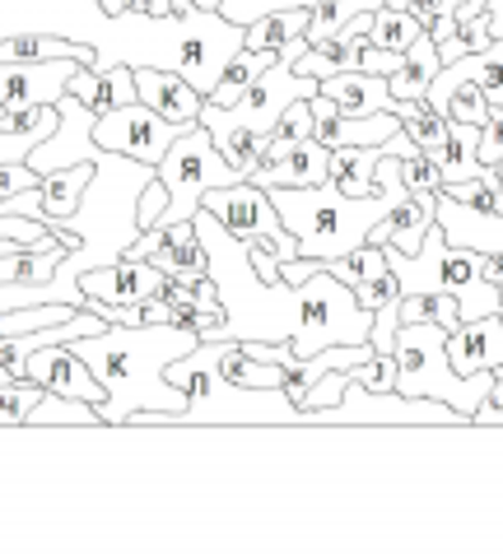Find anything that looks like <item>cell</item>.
Segmentation results:
<instances>
[{
    "mask_svg": "<svg viewBox=\"0 0 503 558\" xmlns=\"http://www.w3.org/2000/svg\"><path fill=\"white\" fill-rule=\"evenodd\" d=\"M192 223L205 247V275L215 279L224 307V317L201 340H289L299 359H312L332 344H369L373 312L326 266L312 270L303 284L262 279L252 270L248 242L233 238L205 205L192 215Z\"/></svg>",
    "mask_w": 503,
    "mask_h": 558,
    "instance_id": "obj_1",
    "label": "cell"
},
{
    "mask_svg": "<svg viewBox=\"0 0 503 558\" xmlns=\"http://www.w3.org/2000/svg\"><path fill=\"white\" fill-rule=\"evenodd\" d=\"M201 336L178 322H145V326H103L94 336H75L71 349L89 363V373L103 381L98 418L112 428L145 424V428H172L187 410V391L168 381V363L196 349Z\"/></svg>",
    "mask_w": 503,
    "mask_h": 558,
    "instance_id": "obj_2",
    "label": "cell"
},
{
    "mask_svg": "<svg viewBox=\"0 0 503 558\" xmlns=\"http://www.w3.org/2000/svg\"><path fill=\"white\" fill-rule=\"evenodd\" d=\"M373 196H345L332 182L318 186H266L280 223L299 242V256L308 260H336L369 242V229L387 215L396 201H406L410 191L402 182V159L383 154L373 168Z\"/></svg>",
    "mask_w": 503,
    "mask_h": 558,
    "instance_id": "obj_3",
    "label": "cell"
},
{
    "mask_svg": "<svg viewBox=\"0 0 503 558\" xmlns=\"http://www.w3.org/2000/svg\"><path fill=\"white\" fill-rule=\"evenodd\" d=\"M224 344L229 340H201L196 349H187L182 359L168 363V381L187 391V410L178 414L172 428L187 424H242V428H285L303 424V410L289 400L285 387H242L224 373Z\"/></svg>",
    "mask_w": 503,
    "mask_h": 558,
    "instance_id": "obj_4",
    "label": "cell"
},
{
    "mask_svg": "<svg viewBox=\"0 0 503 558\" xmlns=\"http://www.w3.org/2000/svg\"><path fill=\"white\" fill-rule=\"evenodd\" d=\"M387 266L402 284V299L410 293H453L457 299V312L462 322H476V317H490V312H503L499 303V284L484 279V256L471 252V247H453L443 238L439 223H429V233L420 242V252H396V247H383Z\"/></svg>",
    "mask_w": 503,
    "mask_h": 558,
    "instance_id": "obj_5",
    "label": "cell"
},
{
    "mask_svg": "<svg viewBox=\"0 0 503 558\" xmlns=\"http://www.w3.org/2000/svg\"><path fill=\"white\" fill-rule=\"evenodd\" d=\"M392 359H396V391L443 400V405L466 414V424H471L484 391L494 387V373L466 377L453 368V359H447V330L439 322H402L392 340Z\"/></svg>",
    "mask_w": 503,
    "mask_h": 558,
    "instance_id": "obj_6",
    "label": "cell"
},
{
    "mask_svg": "<svg viewBox=\"0 0 503 558\" xmlns=\"http://www.w3.org/2000/svg\"><path fill=\"white\" fill-rule=\"evenodd\" d=\"M154 178L168 186V205L159 209V219H154V229H168V223H182L192 219L201 209V196L215 186H233L242 182V172L233 163H224V154L215 149L211 131L201 126H187L172 145L164 149V159L154 163Z\"/></svg>",
    "mask_w": 503,
    "mask_h": 558,
    "instance_id": "obj_7",
    "label": "cell"
},
{
    "mask_svg": "<svg viewBox=\"0 0 503 558\" xmlns=\"http://www.w3.org/2000/svg\"><path fill=\"white\" fill-rule=\"evenodd\" d=\"M303 424H439V428H471L466 414L433 396H402V391H369L363 381H345L332 410H303Z\"/></svg>",
    "mask_w": 503,
    "mask_h": 558,
    "instance_id": "obj_8",
    "label": "cell"
},
{
    "mask_svg": "<svg viewBox=\"0 0 503 558\" xmlns=\"http://www.w3.org/2000/svg\"><path fill=\"white\" fill-rule=\"evenodd\" d=\"M201 205L211 209V215L229 229L233 238L242 242H266V247L289 260V256H299V242H294V233L280 223V215H275V205L271 196L256 182H233V186H215V191H205Z\"/></svg>",
    "mask_w": 503,
    "mask_h": 558,
    "instance_id": "obj_9",
    "label": "cell"
},
{
    "mask_svg": "<svg viewBox=\"0 0 503 558\" xmlns=\"http://www.w3.org/2000/svg\"><path fill=\"white\" fill-rule=\"evenodd\" d=\"M187 126H172V121H164L154 108H145L141 98L135 102H121V108H108L94 117V145L103 149H117L127 154V159H141V163H159L164 149L178 140Z\"/></svg>",
    "mask_w": 503,
    "mask_h": 558,
    "instance_id": "obj_10",
    "label": "cell"
},
{
    "mask_svg": "<svg viewBox=\"0 0 503 558\" xmlns=\"http://www.w3.org/2000/svg\"><path fill=\"white\" fill-rule=\"evenodd\" d=\"M94 108H84L75 94H61L57 98V131L47 140H38L28 154V168L38 172H57V168H71V163H89V149H94Z\"/></svg>",
    "mask_w": 503,
    "mask_h": 558,
    "instance_id": "obj_11",
    "label": "cell"
},
{
    "mask_svg": "<svg viewBox=\"0 0 503 558\" xmlns=\"http://www.w3.org/2000/svg\"><path fill=\"white\" fill-rule=\"evenodd\" d=\"M80 61H0V108L5 112H24V108H43L57 102L71 89V75Z\"/></svg>",
    "mask_w": 503,
    "mask_h": 558,
    "instance_id": "obj_12",
    "label": "cell"
},
{
    "mask_svg": "<svg viewBox=\"0 0 503 558\" xmlns=\"http://www.w3.org/2000/svg\"><path fill=\"white\" fill-rule=\"evenodd\" d=\"M433 223H439L453 247H471L480 256L503 252V209H480V205H466V201L433 191Z\"/></svg>",
    "mask_w": 503,
    "mask_h": 558,
    "instance_id": "obj_13",
    "label": "cell"
},
{
    "mask_svg": "<svg viewBox=\"0 0 503 558\" xmlns=\"http://www.w3.org/2000/svg\"><path fill=\"white\" fill-rule=\"evenodd\" d=\"M24 377H33L43 391L75 396V400H89V405H98V400H103V381L89 373V363H84L71 344H43V349H33L28 363H24Z\"/></svg>",
    "mask_w": 503,
    "mask_h": 558,
    "instance_id": "obj_14",
    "label": "cell"
},
{
    "mask_svg": "<svg viewBox=\"0 0 503 558\" xmlns=\"http://www.w3.org/2000/svg\"><path fill=\"white\" fill-rule=\"evenodd\" d=\"M159 284H164V275L154 270L149 260L121 256L112 266H94V270L80 275V299H103V303L131 307V303H145L149 293H159Z\"/></svg>",
    "mask_w": 503,
    "mask_h": 558,
    "instance_id": "obj_15",
    "label": "cell"
},
{
    "mask_svg": "<svg viewBox=\"0 0 503 558\" xmlns=\"http://www.w3.org/2000/svg\"><path fill=\"white\" fill-rule=\"evenodd\" d=\"M322 266L332 270L340 284H350L355 299L369 307V312H378L387 299H402V284H396V275H392V266H387L383 247H373V242H363V247L345 252V256H336V260H322Z\"/></svg>",
    "mask_w": 503,
    "mask_h": 558,
    "instance_id": "obj_16",
    "label": "cell"
},
{
    "mask_svg": "<svg viewBox=\"0 0 503 558\" xmlns=\"http://www.w3.org/2000/svg\"><path fill=\"white\" fill-rule=\"evenodd\" d=\"M135 75V98L145 102V108H154L164 121H172V126H196L201 121V94L187 84L178 70H159V65H141L131 70Z\"/></svg>",
    "mask_w": 503,
    "mask_h": 558,
    "instance_id": "obj_17",
    "label": "cell"
},
{
    "mask_svg": "<svg viewBox=\"0 0 503 558\" xmlns=\"http://www.w3.org/2000/svg\"><path fill=\"white\" fill-rule=\"evenodd\" d=\"M447 359L457 373H499L503 368V312L476 322H457L447 330Z\"/></svg>",
    "mask_w": 503,
    "mask_h": 558,
    "instance_id": "obj_18",
    "label": "cell"
},
{
    "mask_svg": "<svg viewBox=\"0 0 503 558\" xmlns=\"http://www.w3.org/2000/svg\"><path fill=\"white\" fill-rule=\"evenodd\" d=\"M326 172H332V149L322 145V140H294V145H285V154L266 168H252L248 182L256 186H318L326 182Z\"/></svg>",
    "mask_w": 503,
    "mask_h": 558,
    "instance_id": "obj_19",
    "label": "cell"
},
{
    "mask_svg": "<svg viewBox=\"0 0 503 558\" xmlns=\"http://www.w3.org/2000/svg\"><path fill=\"white\" fill-rule=\"evenodd\" d=\"M429 108L439 112V117H447V121H471V126H484L490 121V108L494 102L484 98V89L476 80H466L457 65H443L439 75L429 80Z\"/></svg>",
    "mask_w": 503,
    "mask_h": 558,
    "instance_id": "obj_20",
    "label": "cell"
},
{
    "mask_svg": "<svg viewBox=\"0 0 503 558\" xmlns=\"http://www.w3.org/2000/svg\"><path fill=\"white\" fill-rule=\"evenodd\" d=\"M318 94H326L345 117H363V112H387L392 94H387V75H369V70H340V75L318 80Z\"/></svg>",
    "mask_w": 503,
    "mask_h": 558,
    "instance_id": "obj_21",
    "label": "cell"
},
{
    "mask_svg": "<svg viewBox=\"0 0 503 558\" xmlns=\"http://www.w3.org/2000/svg\"><path fill=\"white\" fill-rule=\"evenodd\" d=\"M145 260L159 275H168V279H201L205 275V247H201V238H196V223L192 219L168 223L164 242L154 252H145Z\"/></svg>",
    "mask_w": 503,
    "mask_h": 558,
    "instance_id": "obj_22",
    "label": "cell"
},
{
    "mask_svg": "<svg viewBox=\"0 0 503 558\" xmlns=\"http://www.w3.org/2000/svg\"><path fill=\"white\" fill-rule=\"evenodd\" d=\"M57 131V102L43 108H24V112H5L0 117V168L5 163H28V154L38 140Z\"/></svg>",
    "mask_w": 503,
    "mask_h": 558,
    "instance_id": "obj_23",
    "label": "cell"
},
{
    "mask_svg": "<svg viewBox=\"0 0 503 558\" xmlns=\"http://www.w3.org/2000/svg\"><path fill=\"white\" fill-rule=\"evenodd\" d=\"M65 94H75L94 112H108V108H121V102H135V75H131V65H112V70L80 65Z\"/></svg>",
    "mask_w": 503,
    "mask_h": 558,
    "instance_id": "obj_24",
    "label": "cell"
},
{
    "mask_svg": "<svg viewBox=\"0 0 503 558\" xmlns=\"http://www.w3.org/2000/svg\"><path fill=\"white\" fill-rule=\"evenodd\" d=\"M383 159V145H340L332 149V172H326V182L345 196H373V168Z\"/></svg>",
    "mask_w": 503,
    "mask_h": 558,
    "instance_id": "obj_25",
    "label": "cell"
},
{
    "mask_svg": "<svg viewBox=\"0 0 503 558\" xmlns=\"http://www.w3.org/2000/svg\"><path fill=\"white\" fill-rule=\"evenodd\" d=\"M266 65H275V47H238L233 57H229V65H224L219 84L211 89V98H205V102H215V108H229V102H238L242 94L252 89L256 75H262Z\"/></svg>",
    "mask_w": 503,
    "mask_h": 558,
    "instance_id": "obj_26",
    "label": "cell"
},
{
    "mask_svg": "<svg viewBox=\"0 0 503 558\" xmlns=\"http://www.w3.org/2000/svg\"><path fill=\"white\" fill-rule=\"evenodd\" d=\"M24 428H103V418H98V410L89 405V400L43 391L38 405L28 410Z\"/></svg>",
    "mask_w": 503,
    "mask_h": 558,
    "instance_id": "obj_27",
    "label": "cell"
},
{
    "mask_svg": "<svg viewBox=\"0 0 503 558\" xmlns=\"http://www.w3.org/2000/svg\"><path fill=\"white\" fill-rule=\"evenodd\" d=\"M387 112H396L402 131H406L424 154H439V149L447 145V117L433 112L429 98H392Z\"/></svg>",
    "mask_w": 503,
    "mask_h": 558,
    "instance_id": "obj_28",
    "label": "cell"
},
{
    "mask_svg": "<svg viewBox=\"0 0 503 558\" xmlns=\"http://www.w3.org/2000/svg\"><path fill=\"white\" fill-rule=\"evenodd\" d=\"M65 247H10L0 252V284H43L57 270Z\"/></svg>",
    "mask_w": 503,
    "mask_h": 558,
    "instance_id": "obj_29",
    "label": "cell"
},
{
    "mask_svg": "<svg viewBox=\"0 0 503 558\" xmlns=\"http://www.w3.org/2000/svg\"><path fill=\"white\" fill-rule=\"evenodd\" d=\"M308 14H312V5L308 10H271V14H262V20H252L248 28H242V47H280V43L294 38V33L308 28Z\"/></svg>",
    "mask_w": 503,
    "mask_h": 558,
    "instance_id": "obj_30",
    "label": "cell"
},
{
    "mask_svg": "<svg viewBox=\"0 0 503 558\" xmlns=\"http://www.w3.org/2000/svg\"><path fill=\"white\" fill-rule=\"evenodd\" d=\"M447 65H457L466 80H476L490 102H503V38H494L484 51H471V57L447 61Z\"/></svg>",
    "mask_w": 503,
    "mask_h": 558,
    "instance_id": "obj_31",
    "label": "cell"
},
{
    "mask_svg": "<svg viewBox=\"0 0 503 558\" xmlns=\"http://www.w3.org/2000/svg\"><path fill=\"white\" fill-rule=\"evenodd\" d=\"M420 24H415V14L406 10H392V5H378L373 20H369V43L383 47V51H406L415 38H420Z\"/></svg>",
    "mask_w": 503,
    "mask_h": 558,
    "instance_id": "obj_32",
    "label": "cell"
},
{
    "mask_svg": "<svg viewBox=\"0 0 503 558\" xmlns=\"http://www.w3.org/2000/svg\"><path fill=\"white\" fill-rule=\"evenodd\" d=\"M38 396H43V387L33 377L0 381V428H24V418L33 405H38Z\"/></svg>",
    "mask_w": 503,
    "mask_h": 558,
    "instance_id": "obj_33",
    "label": "cell"
},
{
    "mask_svg": "<svg viewBox=\"0 0 503 558\" xmlns=\"http://www.w3.org/2000/svg\"><path fill=\"white\" fill-rule=\"evenodd\" d=\"M402 322H439L443 330H453L462 312L453 293H410V299H402Z\"/></svg>",
    "mask_w": 503,
    "mask_h": 558,
    "instance_id": "obj_34",
    "label": "cell"
},
{
    "mask_svg": "<svg viewBox=\"0 0 503 558\" xmlns=\"http://www.w3.org/2000/svg\"><path fill=\"white\" fill-rule=\"evenodd\" d=\"M308 5H318V0H219V14L229 24L248 28L252 20H262L271 10H308Z\"/></svg>",
    "mask_w": 503,
    "mask_h": 558,
    "instance_id": "obj_35",
    "label": "cell"
},
{
    "mask_svg": "<svg viewBox=\"0 0 503 558\" xmlns=\"http://www.w3.org/2000/svg\"><path fill=\"white\" fill-rule=\"evenodd\" d=\"M266 135L285 140V145H294V140H308V135H312V108H308V98L289 102V108H285L280 117H275V126H271Z\"/></svg>",
    "mask_w": 503,
    "mask_h": 558,
    "instance_id": "obj_36",
    "label": "cell"
},
{
    "mask_svg": "<svg viewBox=\"0 0 503 558\" xmlns=\"http://www.w3.org/2000/svg\"><path fill=\"white\" fill-rule=\"evenodd\" d=\"M396 326H402V299H387L383 307L373 312V326H369V344H373V354H392Z\"/></svg>",
    "mask_w": 503,
    "mask_h": 558,
    "instance_id": "obj_37",
    "label": "cell"
},
{
    "mask_svg": "<svg viewBox=\"0 0 503 558\" xmlns=\"http://www.w3.org/2000/svg\"><path fill=\"white\" fill-rule=\"evenodd\" d=\"M402 182H406V191H439L443 172L429 154H415V159H402Z\"/></svg>",
    "mask_w": 503,
    "mask_h": 558,
    "instance_id": "obj_38",
    "label": "cell"
},
{
    "mask_svg": "<svg viewBox=\"0 0 503 558\" xmlns=\"http://www.w3.org/2000/svg\"><path fill=\"white\" fill-rule=\"evenodd\" d=\"M494 424H503V368L494 373V387L484 391V400L471 414V428H494Z\"/></svg>",
    "mask_w": 503,
    "mask_h": 558,
    "instance_id": "obj_39",
    "label": "cell"
},
{
    "mask_svg": "<svg viewBox=\"0 0 503 558\" xmlns=\"http://www.w3.org/2000/svg\"><path fill=\"white\" fill-rule=\"evenodd\" d=\"M387 94L392 98H424L429 94V80L415 65H402V70H392V75H387Z\"/></svg>",
    "mask_w": 503,
    "mask_h": 558,
    "instance_id": "obj_40",
    "label": "cell"
},
{
    "mask_svg": "<svg viewBox=\"0 0 503 558\" xmlns=\"http://www.w3.org/2000/svg\"><path fill=\"white\" fill-rule=\"evenodd\" d=\"M164 205H168V186L154 178V182L141 191V229H154V219H159Z\"/></svg>",
    "mask_w": 503,
    "mask_h": 558,
    "instance_id": "obj_41",
    "label": "cell"
},
{
    "mask_svg": "<svg viewBox=\"0 0 503 558\" xmlns=\"http://www.w3.org/2000/svg\"><path fill=\"white\" fill-rule=\"evenodd\" d=\"M127 10H141V14H168L164 0H127Z\"/></svg>",
    "mask_w": 503,
    "mask_h": 558,
    "instance_id": "obj_42",
    "label": "cell"
},
{
    "mask_svg": "<svg viewBox=\"0 0 503 558\" xmlns=\"http://www.w3.org/2000/svg\"><path fill=\"white\" fill-rule=\"evenodd\" d=\"M98 5L108 10V14H121V10H127V0H98Z\"/></svg>",
    "mask_w": 503,
    "mask_h": 558,
    "instance_id": "obj_43",
    "label": "cell"
},
{
    "mask_svg": "<svg viewBox=\"0 0 503 558\" xmlns=\"http://www.w3.org/2000/svg\"><path fill=\"white\" fill-rule=\"evenodd\" d=\"M196 10H219V0H192Z\"/></svg>",
    "mask_w": 503,
    "mask_h": 558,
    "instance_id": "obj_44",
    "label": "cell"
},
{
    "mask_svg": "<svg viewBox=\"0 0 503 558\" xmlns=\"http://www.w3.org/2000/svg\"><path fill=\"white\" fill-rule=\"evenodd\" d=\"M10 247H20V242H10V238H0V252H10Z\"/></svg>",
    "mask_w": 503,
    "mask_h": 558,
    "instance_id": "obj_45",
    "label": "cell"
},
{
    "mask_svg": "<svg viewBox=\"0 0 503 558\" xmlns=\"http://www.w3.org/2000/svg\"><path fill=\"white\" fill-rule=\"evenodd\" d=\"M0 381H10V368H5V363H0Z\"/></svg>",
    "mask_w": 503,
    "mask_h": 558,
    "instance_id": "obj_46",
    "label": "cell"
},
{
    "mask_svg": "<svg viewBox=\"0 0 503 558\" xmlns=\"http://www.w3.org/2000/svg\"><path fill=\"white\" fill-rule=\"evenodd\" d=\"M494 172H499V182H503V159H499V163H494Z\"/></svg>",
    "mask_w": 503,
    "mask_h": 558,
    "instance_id": "obj_47",
    "label": "cell"
},
{
    "mask_svg": "<svg viewBox=\"0 0 503 558\" xmlns=\"http://www.w3.org/2000/svg\"><path fill=\"white\" fill-rule=\"evenodd\" d=\"M0 117H5V108H0Z\"/></svg>",
    "mask_w": 503,
    "mask_h": 558,
    "instance_id": "obj_48",
    "label": "cell"
}]
</instances>
